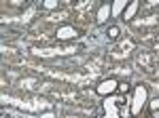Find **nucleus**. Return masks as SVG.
Instances as JSON below:
<instances>
[{"label":"nucleus","mask_w":159,"mask_h":118,"mask_svg":"<svg viewBox=\"0 0 159 118\" xmlns=\"http://www.w3.org/2000/svg\"><path fill=\"white\" fill-rule=\"evenodd\" d=\"M2 101L4 103H13V106L21 107V110H28V112H36V110H45V107H49V103L47 101H38V99H34V101H21V99H15V97H9V95H2Z\"/></svg>","instance_id":"obj_1"},{"label":"nucleus","mask_w":159,"mask_h":118,"mask_svg":"<svg viewBox=\"0 0 159 118\" xmlns=\"http://www.w3.org/2000/svg\"><path fill=\"white\" fill-rule=\"evenodd\" d=\"M144 101H147V86L144 84H138L136 86V93H134V99H132V114H140Z\"/></svg>","instance_id":"obj_2"},{"label":"nucleus","mask_w":159,"mask_h":118,"mask_svg":"<svg viewBox=\"0 0 159 118\" xmlns=\"http://www.w3.org/2000/svg\"><path fill=\"white\" fill-rule=\"evenodd\" d=\"M117 89H119V82H117L115 78H108V80H102V82L96 86V93L102 95V97H106V95L115 93Z\"/></svg>","instance_id":"obj_3"},{"label":"nucleus","mask_w":159,"mask_h":118,"mask_svg":"<svg viewBox=\"0 0 159 118\" xmlns=\"http://www.w3.org/2000/svg\"><path fill=\"white\" fill-rule=\"evenodd\" d=\"M34 53H36L38 57H51V55H68V53H72V48H34Z\"/></svg>","instance_id":"obj_4"},{"label":"nucleus","mask_w":159,"mask_h":118,"mask_svg":"<svg viewBox=\"0 0 159 118\" xmlns=\"http://www.w3.org/2000/svg\"><path fill=\"white\" fill-rule=\"evenodd\" d=\"M117 99H106L104 101V112H106V118H119V107H117Z\"/></svg>","instance_id":"obj_5"},{"label":"nucleus","mask_w":159,"mask_h":118,"mask_svg":"<svg viewBox=\"0 0 159 118\" xmlns=\"http://www.w3.org/2000/svg\"><path fill=\"white\" fill-rule=\"evenodd\" d=\"M74 36H76V30L70 27V25H64V27L57 30V38L60 40H68V38H74Z\"/></svg>","instance_id":"obj_6"},{"label":"nucleus","mask_w":159,"mask_h":118,"mask_svg":"<svg viewBox=\"0 0 159 118\" xmlns=\"http://www.w3.org/2000/svg\"><path fill=\"white\" fill-rule=\"evenodd\" d=\"M108 15H112V13H110V6H108V4H102L100 11H98V21H100V23H104V21L108 19Z\"/></svg>","instance_id":"obj_7"},{"label":"nucleus","mask_w":159,"mask_h":118,"mask_svg":"<svg viewBox=\"0 0 159 118\" xmlns=\"http://www.w3.org/2000/svg\"><path fill=\"white\" fill-rule=\"evenodd\" d=\"M136 11H138V2H129V4H127V9H125V13H123V19H125V21H129V19L134 17Z\"/></svg>","instance_id":"obj_8"},{"label":"nucleus","mask_w":159,"mask_h":118,"mask_svg":"<svg viewBox=\"0 0 159 118\" xmlns=\"http://www.w3.org/2000/svg\"><path fill=\"white\" fill-rule=\"evenodd\" d=\"M125 4H127L125 0H115V4L110 6V13H112V15H119V13H123V11H125Z\"/></svg>","instance_id":"obj_9"},{"label":"nucleus","mask_w":159,"mask_h":118,"mask_svg":"<svg viewBox=\"0 0 159 118\" xmlns=\"http://www.w3.org/2000/svg\"><path fill=\"white\" fill-rule=\"evenodd\" d=\"M45 9H49V11L57 9V0H45Z\"/></svg>","instance_id":"obj_10"},{"label":"nucleus","mask_w":159,"mask_h":118,"mask_svg":"<svg viewBox=\"0 0 159 118\" xmlns=\"http://www.w3.org/2000/svg\"><path fill=\"white\" fill-rule=\"evenodd\" d=\"M36 82V80H34V78H25V80H21V86H24V89H32V84Z\"/></svg>","instance_id":"obj_11"},{"label":"nucleus","mask_w":159,"mask_h":118,"mask_svg":"<svg viewBox=\"0 0 159 118\" xmlns=\"http://www.w3.org/2000/svg\"><path fill=\"white\" fill-rule=\"evenodd\" d=\"M108 36L110 38H117L119 36V27H108Z\"/></svg>","instance_id":"obj_12"},{"label":"nucleus","mask_w":159,"mask_h":118,"mask_svg":"<svg viewBox=\"0 0 159 118\" xmlns=\"http://www.w3.org/2000/svg\"><path fill=\"white\" fill-rule=\"evenodd\" d=\"M40 118H55V114H51V112H45V114H40Z\"/></svg>","instance_id":"obj_13"},{"label":"nucleus","mask_w":159,"mask_h":118,"mask_svg":"<svg viewBox=\"0 0 159 118\" xmlns=\"http://www.w3.org/2000/svg\"><path fill=\"white\" fill-rule=\"evenodd\" d=\"M151 107H153V110H159V97L153 101V103H151Z\"/></svg>","instance_id":"obj_14"},{"label":"nucleus","mask_w":159,"mask_h":118,"mask_svg":"<svg viewBox=\"0 0 159 118\" xmlns=\"http://www.w3.org/2000/svg\"><path fill=\"white\" fill-rule=\"evenodd\" d=\"M66 118H72V116H66Z\"/></svg>","instance_id":"obj_15"}]
</instances>
